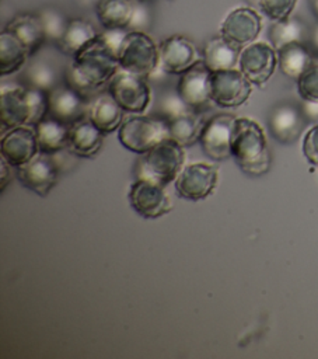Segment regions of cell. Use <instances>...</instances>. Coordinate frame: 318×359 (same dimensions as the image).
<instances>
[{
	"mask_svg": "<svg viewBox=\"0 0 318 359\" xmlns=\"http://www.w3.org/2000/svg\"><path fill=\"white\" fill-rule=\"evenodd\" d=\"M119 69L118 55L98 34L73 56V63L66 72V83L85 97L108 84Z\"/></svg>",
	"mask_w": 318,
	"mask_h": 359,
	"instance_id": "1",
	"label": "cell"
},
{
	"mask_svg": "<svg viewBox=\"0 0 318 359\" xmlns=\"http://www.w3.org/2000/svg\"><path fill=\"white\" fill-rule=\"evenodd\" d=\"M231 157L248 175L258 177L268 172L270 154L265 133L258 122L249 118H235L231 139Z\"/></svg>",
	"mask_w": 318,
	"mask_h": 359,
	"instance_id": "2",
	"label": "cell"
},
{
	"mask_svg": "<svg viewBox=\"0 0 318 359\" xmlns=\"http://www.w3.org/2000/svg\"><path fill=\"white\" fill-rule=\"evenodd\" d=\"M184 165V147L172 139H165L141 154L136 165V177L165 187L175 181Z\"/></svg>",
	"mask_w": 318,
	"mask_h": 359,
	"instance_id": "3",
	"label": "cell"
},
{
	"mask_svg": "<svg viewBox=\"0 0 318 359\" xmlns=\"http://www.w3.org/2000/svg\"><path fill=\"white\" fill-rule=\"evenodd\" d=\"M165 139H170L168 121L157 114L129 116L118 129L120 144L137 154H144Z\"/></svg>",
	"mask_w": 318,
	"mask_h": 359,
	"instance_id": "4",
	"label": "cell"
},
{
	"mask_svg": "<svg viewBox=\"0 0 318 359\" xmlns=\"http://www.w3.org/2000/svg\"><path fill=\"white\" fill-rule=\"evenodd\" d=\"M118 62L122 70L146 79L158 69L160 50L143 31H127L118 52Z\"/></svg>",
	"mask_w": 318,
	"mask_h": 359,
	"instance_id": "5",
	"label": "cell"
},
{
	"mask_svg": "<svg viewBox=\"0 0 318 359\" xmlns=\"http://www.w3.org/2000/svg\"><path fill=\"white\" fill-rule=\"evenodd\" d=\"M252 83L238 69L216 70L210 74V101L221 108H235L247 102Z\"/></svg>",
	"mask_w": 318,
	"mask_h": 359,
	"instance_id": "6",
	"label": "cell"
},
{
	"mask_svg": "<svg viewBox=\"0 0 318 359\" xmlns=\"http://www.w3.org/2000/svg\"><path fill=\"white\" fill-rule=\"evenodd\" d=\"M108 91L125 112H144L150 104V87L143 77L119 69L108 83Z\"/></svg>",
	"mask_w": 318,
	"mask_h": 359,
	"instance_id": "7",
	"label": "cell"
},
{
	"mask_svg": "<svg viewBox=\"0 0 318 359\" xmlns=\"http://www.w3.org/2000/svg\"><path fill=\"white\" fill-rule=\"evenodd\" d=\"M235 118L228 114H217L209 118L200 132L199 144L203 153L216 161L231 157V139Z\"/></svg>",
	"mask_w": 318,
	"mask_h": 359,
	"instance_id": "8",
	"label": "cell"
},
{
	"mask_svg": "<svg viewBox=\"0 0 318 359\" xmlns=\"http://www.w3.org/2000/svg\"><path fill=\"white\" fill-rule=\"evenodd\" d=\"M217 168L207 163H192L184 165L175 178L178 195L188 201H202L213 194L217 185Z\"/></svg>",
	"mask_w": 318,
	"mask_h": 359,
	"instance_id": "9",
	"label": "cell"
},
{
	"mask_svg": "<svg viewBox=\"0 0 318 359\" xmlns=\"http://www.w3.org/2000/svg\"><path fill=\"white\" fill-rule=\"evenodd\" d=\"M277 52L266 42H251L240 53L238 66L244 76L255 86L265 84L275 73Z\"/></svg>",
	"mask_w": 318,
	"mask_h": 359,
	"instance_id": "10",
	"label": "cell"
},
{
	"mask_svg": "<svg viewBox=\"0 0 318 359\" xmlns=\"http://www.w3.org/2000/svg\"><path fill=\"white\" fill-rule=\"evenodd\" d=\"M160 69L168 74H182L202 60V53L186 36L172 35L160 46Z\"/></svg>",
	"mask_w": 318,
	"mask_h": 359,
	"instance_id": "11",
	"label": "cell"
},
{
	"mask_svg": "<svg viewBox=\"0 0 318 359\" xmlns=\"http://www.w3.org/2000/svg\"><path fill=\"white\" fill-rule=\"evenodd\" d=\"M129 203L137 215L146 219H157L172 209L171 199L164 187L146 180H136L127 194Z\"/></svg>",
	"mask_w": 318,
	"mask_h": 359,
	"instance_id": "12",
	"label": "cell"
},
{
	"mask_svg": "<svg viewBox=\"0 0 318 359\" xmlns=\"http://www.w3.org/2000/svg\"><path fill=\"white\" fill-rule=\"evenodd\" d=\"M52 156L39 151L31 161L17 168L20 182L39 196H46L57 181L59 164Z\"/></svg>",
	"mask_w": 318,
	"mask_h": 359,
	"instance_id": "13",
	"label": "cell"
},
{
	"mask_svg": "<svg viewBox=\"0 0 318 359\" xmlns=\"http://www.w3.org/2000/svg\"><path fill=\"white\" fill-rule=\"evenodd\" d=\"M88 107L87 97L67 83L48 91V114L67 125L87 116Z\"/></svg>",
	"mask_w": 318,
	"mask_h": 359,
	"instance_id": "14",
	"label": "cell"
},
{
	"mask_svg": "<svg viewBox=\"0 0 318 359\" xmlns=\"http://www.w3.org/2000/svg\"><path fill=\"white\" fill-rule=\"evenodd\" d=\"M1 157L11 167H21L31 161L38 153V140L35 128L31 125H21L8 129L1 136Z\"/></svg>",
	"mask_w": 318,
	"mask_h": 359,
	"instance_id": "15",
	"label": "cell"
},
{
	"mask_svg": "<svg viewBox=\"0 0 318 359\" xmlns=\"http://www.w3.org/2000/svg\"><path fill=\"white\" fill-rule=\"evenodd\" d=\"M261 28V15L249 7H240L233 10L224 18L220 27V35L233 45L242 49L256 39Z\"/></svg>",
	"mask_w": 318,
	"mask_h": 359,
	"instance_id": "16",
	"label": "cell"
},
{
	"mask_svg": "<svg viewBox=\"0 0 318 359\" xmlns=\"http://www.w3.org/2000/svg\"><path fill=\"white\" fill-rule=\"evenodd\" d=\"M210 74L212 72L206 67L203 60L181 74L177 84V91L192 109H199L212 102Z\"/></svg>",
	"mask_w": 318,
	"mask_h": 359,
	"instance_id": "17",
	"label": "cell"
},
{
	"mask_svg": "<svg viewBox=\"0 0 318 359\" xmlns=\"http://www.w3.org/2000/svg\"><path fill=\"white\" fill-rule=\"evenodd\" d=\"M29 105L25 88L17 84H1L0 90V122L1 129L8 130L28 125Z\"/></svg>",
	"mask_w": 318,
	"mask_h": 359,
	"instance_id": "18",
	"label": "cell"
},
{
	"mask_svg": "<svg viewBox=\"0 0 318 359\" xmlns=\"http://www.w3.org/2000/svg\"><path fill=\"white\" fill-rule=\"evenodd\" d=\"M269 128L280 143L294 142L304 128V114L293 104L283 102L273 108L269 118Z\"/></svg>",
	"mask_w": 318,
	"mask_h": 359,
	"instance_id": "19",
	"label": "cell"
},
{
	"mask_svg": "<svg viewBox=\"0 0 318 359\" xmlns=\"http://www.w3.org/2000/svg\"><path fill=\"white\" fill-rule=\"evenodd\" d=\"M104 135L84 116L69 126V151L77 157H94L104 142Z\"/></svg>",
	"mask_w": 318,
	"mask_h": 359,
	"instance_id": "20",
	"label": "cell"
},
{
	"mask_svg": "<svg viewBox=\"0 0 318 359\" xmlns=\"http://www.w3.org/2000/svg\"><path fill=\"white\" fill-rule=\"evenodd\" d=\"M123 109L109 91L98 94L88 107V119L102 132L111 133L123 122Z\"/></svg>",
	"mask_w": 318,
	"mask_h": 359,
	"instance_id": "21",
	"label": "cell"
},
{
	"mask_svg": "<svg viewBox=\"0 0 318 359\" xmlns=\"http://www.w3.org/2000/svg\"><path fill=\"white\" fill-rule=\"evenodd\" d=\"M6 29L24 43L29 56L35 55L48 39L41 17L29 13L17 14L13 17L6 25Z\"/></svg>",
	"mask_w": 318,
	"mask_h": 359,
	"instance_id": "22",
	"label": "cell"
},
{
	"mask_svg": "<svg viewBox=\"0 0 318 359\" xmlns=\"http://www.w3.org/2000/svg\"><path fill=\"white\" fill-rule=\"evenodd\" d=\"M69 126L70 125L53 116H45L36 125H34L39 151L55 154L67 149Z\"/></svg>",
	"mask_w": 318,
	"mask_h": 359,
	"instance_id": "23",
	"label": "cell"
},
{
	"mask_svg": "<svg viewBox=\"0 0 318 359\" xmlns=\"http://www.w3.org/2000/svg\"><path fill=\"white\" fill-rule=\"evenodd\" d=\"M241 48L233 45L221 35L209 39L202 50V60L210 72L234 69L238 63Z\"/></svg>",
	"mask_w": 318,
	"mask_h": 359,
	"instance_id": "24",
	"label": "cell"
},
{
	"mask_svg": "<svg viewBox=\"0 0 318 359\" xmlns=\"http://www.w3.org/2000/svg\"><path fill=\"white\" fill-rule=\"evenodd\" d=\"M277 52V65L282 73L297 80L312 63L314 57L303 42H293L282 46Z\"/></svg>",
	"mask_w": 318,
	"mask_h": 359,
	"instance_id": "25",
	"label": "cell"
},
{
	"mask_svg": "<svg viewBox=\"0 0 318 359\" xmlns=\"http://www.w3.org/2000/svg\"><path fill=\"white\" fill-rule=\"evenodd\" d=\"M97 18L105 29L127 28L134 15L130 0H99L95 4Z\"/></svg>",
	"mask_w": 318,
	"mask_h": 359,
	"instance_id": "26",
	"label": "cell"
},
{
	"mask_svg": "<svg viewBox=\"0 0 318 359\" xmlns=\"http://www.w3.org/2000/svg\"><path fill=\"white\" fill-rule=\"evenodd\" d=\"M205 122L206 121H203L202 115H199L196 109H191L182 115H178L168 121L170 139L175 140L182 147H189L199 142Z\"/></svg>",
	"mask_w": 318,
	"mask_h": 359,
	"instance_id": "27",
	"label": "cell"
},
{
	"mask_svg": "<svg viewBox=\"0 0 318 359\" xmlns=\"http://www.w3.org/2000/svg\"><path fill=\"white\" fill-rule=\"evenodd\" d=\"M29 56L24 43L6 28L0 34V74L10 76L18 72Z\"/></svg>",
	"mask_w": 318,
	"mask_h": 359,
	"instance_id": "28",
	"label": "cell"
},
{
	"mask_svg": "<svg viewBox=\"0 0 318 359\" xmlns=\"http://www.w3.org/2000/svg\"><path fill=\"white\" fill-rule=\"evenodd\" d=\"M98 34L95 32L94 27L83 20V18H73L69 20L64 34L56 43L57 48L69 56H74L80 49H83L87 43H90Z\"/></svg>",
	"mask_w": 318,
	"mask_h": 359,
	"instance_id": "29",
	"label": "cell"
},
{
	"mask_svg": "<svg viewBox=\"0 0 318 359\" xmlns=\"http://www.w3.org/2000/svg\"><path fill=\"white\" fill-rule=\"evenodd\" d=\"M307 35V25L301 20L294 17H287L284 20L275 21V24L270 28V41L276 50L287 43L304 42Z\"/></svg>",
	"mask_w": 318,
	"mask_h": 359,
	"instance_id": "30",
	"label": "cell"
},
{
	"mask_svg": "<svg viewBox=\"0 0 318 359\" xmlns=\"http://www.w3.org/2000/svg\"><path fill=\"white\" fill-rule=\"evenodd\" d=\"M27 80L29 86L50 91L59 83V73L53 65L46 60H35L27 69Z\"/></svg>",
	"mask_w": 318,
	"mask_h": 359,
	"instance_id": "31",
	"label": "cell"
},
{
	"mask_svg": "<svg viewBox=\"0 0 318 359\" xmlns=\"http://www.w3.org/2000/svg\"><path fill=\"white\" fill-rule=\"evenodd\" d=\"M38 15L41 17L46 38L53 41L55 43H57L59 39L62 38V35L64 34L69 21L64 18V15L59 10L52 8V7L43 8Z\"/></svg>",
	"mask_w": 318,
	"mask_h": 359,
	"instance_id": "32",
	"label": "cell"
},
{
	"mask_svg": "<svg viewBox=\"0 0 318 359\" xmlns=\"http://www.w3.org/2000/svg\"><path fill=\"white\" fill-rule=\"evenodd\" d=\"M192 108L181 98V95L178 94L177 88L175 91H165L160 101H158V112L157 115L163 116L167 121L174 119L178 115H182L188 111H191Z\"/></svg>",
	"mask_w": 318,
	"mask_h": 359,
	"instance_id": "33",
	"label": "cell"
},
{
	"mask_svg": "<svg viewBox=\"0 0 318 359\" xmlns=\"http://www.w3.org/2000/svg\"><path fill=\"white\" fill-rule=\"evenodd\" d=\"M25 94L29 105L28 125H36L48 114V91L29 86L25 88Z\"/></svg>",
	"mask_w": 318,
	"mask_h": 359,
	"instance_id": "34",
	"label": "cell"
},
{
	"mask_svg": "<svg viewBox=\"0 0 318 359\" xmlns=\"http://www.w3.org/2000/svg\"><path fill=\"white\" fill-rule=\"evenodd\" d=\"M263 15L272 21H280L290 17L297 0H255Z\"/></svg>",
	"mask_w": 318,
	"mask_h": 359,
	"instance_id": "35",
	"label": "cell"
},
{
	"mask_svg": "<svg viewBox=\"0 0 318 359\" xmlns=\"http://www.w3.org/2000/svg\"><path fill=\"white\" fill-rule=\"evenodd\" d=\"M297 90L304 101L318 102V63L314 62L298 79Z\"/></svg>",
	"mask_w": 318,
	"mask_h": 359,
	"instance_id": "36",
	"label": "cell"
},
{
	"mask_svg": "<svg viewBox=\"0 0 318 359\" xmlns=\"http://www.w3.org/2000/svg\"><path fill=\"white\" fill-rule=\"evenodd\" d=\"M303 153L307 161L318 165V123H315L303 139Z\"/></svg>",
	"mask_w": 318,
	"mask_h": 359,
	"instance_id": "37",
	"label": "cell"
},
{
	"mask_svg": "<svg viewBox=\"0 0 318 359\" xmlns=\"http://www.w3.org/2000/svg\"><path fill=\"white\" fill-rule=\"evenodd\" d=\"M301 111L308 121L318 123V102L304 101L301 105Z\"/></svg>",
	"mask_w": 318,
	"mask_h": 359,
	"instance_id": "38",
	"label": "cell"
},
{
	"mask_svg": "<svg viewBox=\"0 0 318 359\" xmlns=\"http://www.w3.org/2000/svg\"><path fill=\"white\" fill-rule=\"evenodd\" d=\"M8 163L1 157V185L0 189L1 192L6 189V185L10 182V170H8Z\"/></svg>",
	"mask_w": 318,
	"mask_h": 359,
	"instance_id": "39",
	"label": "cell"
},
{
	"mask_svg": "<svg viewBox=\"0 0 318 359\" xmlns=\"http://www.w3.org/2000/svg\"><path fill=\"white\" fill-rule=\"evenodd\" d=\"M311 43H312V46H314V49L315 50H318V24L315 25V28L312 29V32H311Z\"/></svg>",
	"mask_w": 318,
	"mask_h": 359,
	"instance_id": "40",
	"label": "cell"
},
{
	"mask_svg": "<svg viewBox=\"0 0 318 359\" xmlns=\"http://www.w3.org/2000/svg\"><path fill=\"white\" fill-rule=\"evenodd\" d=\"M310 4L312 8V13L318 17V0H310Z\"/></svg>",
	"mask_w": 318,
	"mask_h": 359,
	"instance_id": "41",
	"label": "cell"
},
{
	"mask_svg": "<svg viewBox=\"0 0 318 359\" xmlns=\"http://www.w3.org/2000/svg\"><path fill=\"white\" fill-rule=\"evenodd\" d=\"M83 4H92V6H95L99 0H80Z\"/></svg>",
	"mask_w": 318,
	"mask_h": 359,
	"instance_id": "42",
	"label": "cell"
},
{
	"mask_svg": "<svg viewBox=\"0 0 318 359\" xmlns=\"http://www.w3.org/2000/svg\"><path fill=\"white\" fill-rule=\"evenodd\" d=\"M314 62H317V63H318V57H317V59H314Z\"/></svg>",
	"mask_w": 318,
	"mask_h": 359,
	"instance_id": "43",
	"label": "cell"
},
{
	"mask_svg": "<svg viewBox=\"0 0 318 359\" xmlns=\"http://www.w3.org/2000/svg\"><path fill=\"white\" fill-rule=\"evenodd\" d=\"M143 1H147V0H143Z\"/></svg>",
	"mask_w": 318,
	"mask_h": 359,
	"instance_id": "44",
	"label": "cell"
}]
</instances>
